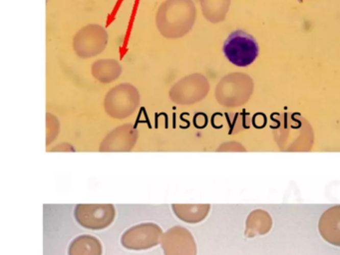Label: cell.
<instances>
[{"label": "cell", "instance_id": "ba28073f", "mask_svg": "<svg viewBox=\"0 0 340 255\" xmlns=\"http://www.w3.org/2000/svg\"><path fill=\"white\" fill-rule=\"evenodd\" d=\"M161 246L164 255H197V243L192 234L184 226L176 225L163 234Z\"/></svg>", "mask_w": 340, "mask_h": 255}, {"label": "cell", "instance_id": "8fae6325", "mask_svg": "<svg viewBox=\"0 0 340 255\" xmlns=\"http://www.w3.org/2000/svg\"><path fill=\"white\" fill-rule=\"evenodd\" d=\"M319 232L326 242L340 247V205L329 208L321 214Z\"/></svg>", "mask_w": 340, "mask_h": 255}, {"label": "cell", "instance_id": "e0dca14e", "mask_svg": "<svg viewBox=\"0 0 340 255\" xmlns=\"http://www.w3.org/2000/svg\"><path fill=\"white\" fill-rule=\"evenodd\" d=\"M46 125H47L46 144L48 146L57 138L60 130V125L58 119L50 113L46 114Z\"/></svg>", "mask_w": 340, "mask_h": 255}, {"label": "cell", "instance_id": "52a82bcc", "mask_svg": "<svg viewBox=\"0 0 340 255\" xmlns=\"http://www.w3.org/2000/svg\"><path fill=\"white\" fill-rule=\"evenodd\" d=\"M162 228L153 222L134 225L121 236V244L129 250H147L161 243Z\"/></svg>", "mask_w": 340, "mask_h": 255}, {"label": "cell", "instance_id": "5bb4252c", "mask_svg": "<svg viewBox=\"0 0 340 255\" xmlns=\"http://www.w3.org/2000/svg\"><path fill=\"white\" fill-rule=\"evenodd\" d=\"M175 215L182 221L190 224L200 223L207 218L211 211V205H172Z\"/></svg>", "mask_w": 340, "mask_h": 255}, {"label": "cell", "instance_id": "7c38bea8", "mask_svg": "<svg viewBox=\"0 0 340 255\" xmlns=\"http://www.w3.org/2000/svg\"><path fill=\"white\" fill-rule=\"evenodd\" d=\"M273 227V218L271 214L263 210H255L249 214L246 221L245 236L254 238L258 235L269 234Z\"/></svg>", "mask_w": 340, "mask_h": 255}, {"label": "cell", "instance_id": "8992f818", "mask_svg": "<svg viewBox=\"0 0 340 255\" xmlns=\"http://www.w3.org/2000/svg\"><path fill=\"white\" fill-rule=\"evenodd\" d=\"M116 217V210L110 203L77 205L74 209L75 220L84 228L102 231L109 227Z\"/></svg>", "mask_w": 340, "mask_h": 255}, {"label": "cell", "instance_id": "7a4b0ae2", "mask_svg": "<svg viewBox=\"0 0 340 255\" xmlns=\"http://www.w3.org/2000/svg\"><path fill=\"white\" fill-rule=\"evenodd\" d=\"M141 96L136 86L121 83L110 89L104 99V110L111 118L124 120L140 106Z\"/></svg>", "mask_w": 340, "mask_h": 255}, {"label": "cell", "instance_id": "30bf717a", "mask_svg": "<svg viewBox=\"0 0 340 255\" xmlns=\"http://www.w3.org/2000/svg\"><path fill=\"white\" fill-rule=\"evenodd\" d=\"M238 75H228L224 77L215 88V99L216 101L226 107H235L241 105L245 102L244 97L241 96V89L238 88L240 78Z\"/></svg>", "mask_w": 340, "mask_h": 255}, {"label": "cell", "instance_id": "4fadbf2b", "mask_svg": "<svg viewBox=\"0 0 340 255\" xmlns=\"http://www.w3.org/2000/svg\"><path fill=\"white\" fill-rule=\"evenodd\" d=\"M122 65L115 59H100L91 66L92 76L100 83L110 84L122 74Z\"/></svg>", "mask_w": 340, "mask_h": 255}, {"label": "cell", "instance_id": "9c48e42d", "mask_svg": "<svg viewBox=\"0 0 340 255\" xmlns=\"http://www.w3.org/2000/svg\"><path fill=\"white\" fill-rule=\"evenodd\" d=\"M139 139V132L132 124H124L111 131L102 143L100 144V151H131L136 146Z\"/></svg>", "mask_w": 340, "mask_h": 255}, {"label": "cell", "instance_id": "3957f363", "mask_svg": "<svg viewBox=\"0 0 340 255\" xmlns=\"http://www.w3.org/2000/svg\"><path fill=\"white\" fill-rule=\"evenodd\" d=\"M210 91L208 79L200 73H192L172 86L171 101L180 106H190L204 100Z\"/></svg>", "mask_w": 340, "mask_h": 255}, {"label": "cell", "instance_id": "ac0fdd59", "mask_svg": "<svg viewBox=\"0 0 340 255\" xmlns=\"http://www.w3.org/2000/svg\"><path fill=\"white\" fill-rule=\"evenodd\" d=\"M65 146H67V144H61L59 147H55L54 149H52L51 150H60V149H64V150H66V151H69V150H73L74 151V149L71 146H69L67 148H65Z\"/></svg>", "mask_w": 340, "mask_h": 255}, {"label": "cell", "instance_id": "277c9868", "mask_svg": "<svg viewBox=\"0 0 340 255\" xmlns=\"http://www.w3.org/2000/svg\"><path fill=\"white\" fill-rule=\"evenodd\" d=\"M223 52L231 63L237 67H247L255 62L259 47L252 35L236 30L230 34L224 43Z\"/></svg>", "mask_w": 340, "mask_h": 255}, {"label": "cell", "instance_id": "2e32d148", "mask_svg": "<svg viewBox=\"0 0 340 255\" xmlns=\"http://www.w3.org/2000/svg\"><path fill=\"white\" fill-rule=\"evenodd\" d=\"M205 18L212 23L223 21L226 18L231 0H200Z\"/></svg>", "mask_w": 340, "mask_h": 255}, {"label": "cell", "instance_id": "9a60e30c", "mask_svg": "<svg viewBox=\"0 0 340 255\" xmlns=\"http://www.w3.org/2000/svg\"><path fill=\"white\" fill-rule=\"evenodd\" d=\"M101 241L93 235L82 234L75 237L69 244L68 255H102Z\"/></svg>", "mask_w": 340, "mask_h": 255}, {"label": "cell", "instance_id": "6da1fadb", "mask_svg": "<svg viewBox=\"0 0 340 255\" xmlns=\"http://www.w3.org/2000/svg\"><path fill=\"white\" fill-rule=\"evenodd\" d=\"M197 19L192 0H165L158 8L156 26L167 39H180L190 33Z\"/></svg>", "mask_w": 340, "mask_h": 255}, {"label": "cell", "instance_id": "5b68a950", "mask_svg": "<svg viewBox=\"0 0 340 255\" xmlns=\"http://www.w3.org/2000/svg\"><path fill=\"white\" fill-rule=\"evenodd\" d=\"M109 35L106 28L99 24H88L73 37V50L81 59H90L106 49Z\"/></svg>", "mask_w": 340, "mask_h": 255}]
</instances>
